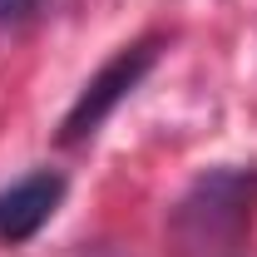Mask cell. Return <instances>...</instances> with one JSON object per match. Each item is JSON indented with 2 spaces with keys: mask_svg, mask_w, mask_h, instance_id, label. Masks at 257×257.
I'll use <instances>...</instances> for the list:
<instances>
[{
  "mask_svg": "<svg viewBox=\"0 0 257 257\" xmlns=\"http://www.w3.org/2000/svg\"><path fill=\"white\" fill-rule=\"evenodd\" d=\"M257 208V168H208L173 208V242L183 257H232Z\"/></svg>",
  "mask_w": 257,
  "mask_h": 257,
  "instance_id": "obj_1",
  "label": "cell"
},
{
  "mask_svg": "<svg viewBox=\"0 0 257 257\" xmlns=\"http://www.w3.org/2000/svg\"><path fill=\"white\" fill-rule=\"evenodd\" d=\"M163 55V45L159 40H139V45H124L114 60H104L99 64V74L79 89V99L69 104V114H64V124H60V139L64 144H79V139H89L119 104H124L144 79H149V69L159 64Z\"/></svg>",
  "mask_w": 257,
  "mask_h": 257,
  "instance_id": "obj_2",
  "label": "cell"
},
{
  "mask_svg": "<svg viewBox=\"0 0 257 257\" xmlns=\"http://www.w3.org/2000/svg\"><path fill=\"white\" fill-rule=\"evenodd\" d=\"M60 203H64V173L35 168L30 178H20L10 193H0V237L5 242H30L35 232L55 218Z\"/></svg>",
  "mask_w": 257,
  "mask_h": 257,
  "instance_id": "obj_3",
  "label": "cell"
},
{
  "mask_svg": "<svg viewBox=\"0 0 257 257\" xmlns=\"http://www.w3.org/2000/svg\"><path fill=\"white\" fill-rule=\"evenodd\" d=\"M45 10V0H0V25H25Z\"/></svg>",
  "mask_w": 257,
  "mask_h": 257,
  "instance_id": "obj_4",
  "label": "cell"
}]
</instances>
